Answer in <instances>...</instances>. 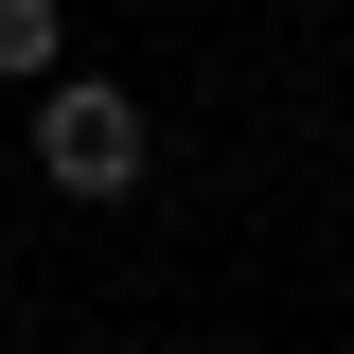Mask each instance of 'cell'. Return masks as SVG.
Returning a JSON list of instances; mask_svg holds the SVG:
<instances>
[{"instance_id":"obj_1","label":"cell","mask_w":354,"mask_h":354,"mask_svg":"<svg viewBox=\"0 0 354 354\" xmlns=\"http://www.w3.org/2000/svg\"><path fill=\"white\" fill-rule=\"evenodd\" d=\"M142 177H160L142 88H106V71H36V195H71V213H124Z\"/></svg>"},{"instance_id":"obj_2","label":"cell","mask_w":354,"mask_h":354,"mask_svg":"<svg viewBox=\"0 0 354 354\" xmlns=\"http://www.w3.org/2000/svg\"><path fill=\"white\" fill-rule=\"evenodd\" d=\"M36 71H71V0H0V88H36Z\"/></svg>"}]
</instances>
